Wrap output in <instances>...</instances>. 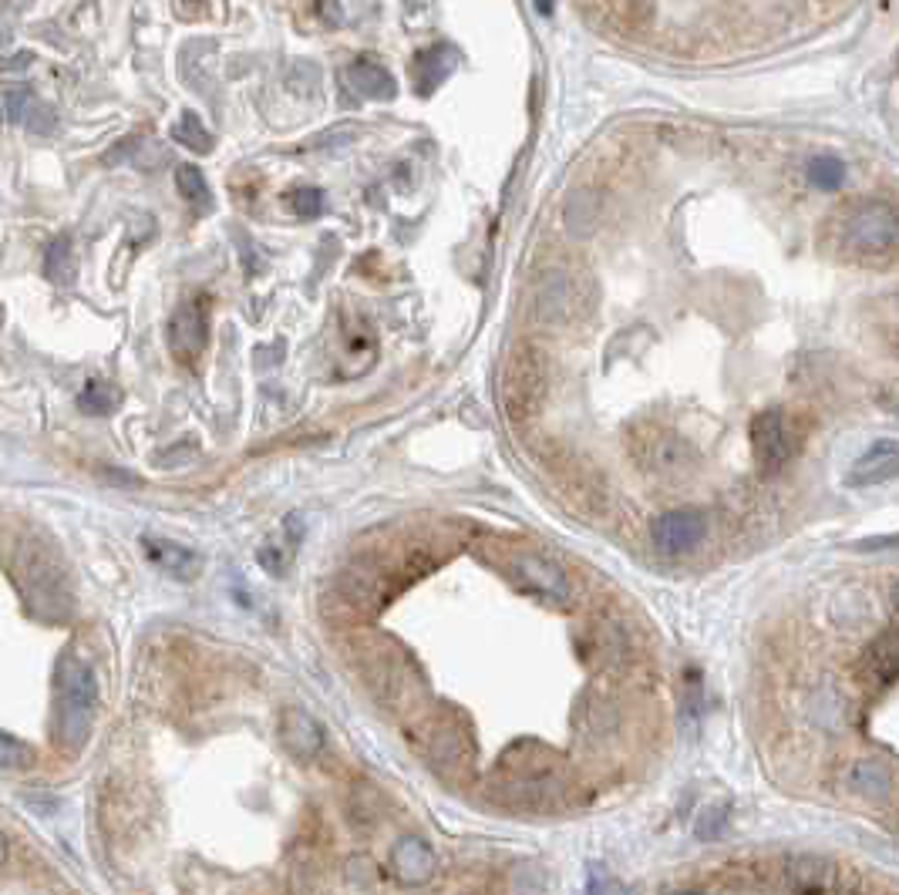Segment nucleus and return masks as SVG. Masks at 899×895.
I'll return each instance as SVG.
<instances>
[{
    "label": "nucleus",
    "instance_id": "f257e3e1",
    "mask_svg": "<svg viewBox=\"0 0 899 895\" xmlns=\"http://www.w3.org/2000/svg\"><path fill=\"white\" fill-rule=\"evenodd\" d=\"M14 579H18V590L24 596V606L41 616V619H68L75 603H71V586H68V575H65V566L55 559L47 546H37V542H24L14 556Z\"/></svg>",
    "mask_w": 899,
    "mask_h": 895
},
{
    "label": "nucleus",
    "instance_id": "f03ea898",
    "mask_svg": "<svg viewBox=\"0 0 899 895\" xmlns=\"http://www.w3.org/2000/svg\"><path fill=\"white\" fill-rule=\"evenodd\" d=\"M55 680H58V737L65 748L78 751L85 748L91 734V720L98 707V680L91 667L71 653L58 660Z\"/></svg>",
    "mask_w": 899,
    "mask_h": 895
},
{
    "label": "nucleus",
    "instance_id": "7ed1b4c3",
    "mask_svg": "<svg viewBox=\"0 0 899 895\" xmlns=\"http://www.w3.org/2000/svg\"><path fill=\"white\" fill-rule=\"evenodd\" d=\"M842 243L856 256H886V253H892L896 243H899V209L883 202V199L859 202L853 213L845 216Z\"/></svg>",
    "mask_w": 899,
    "mask_h": 895
},
{
    "label": "nucleus",
    "instance_id": "20e7f679",
    "mask_svg": "<svg viewBox=\"0 0 899 895\" xmlns=\"http://www.w3.org/2000/svg\"><path fill=\"white\" fill-rule=\"evenodd\" d=\"M752 448L765 471H778L796 455V432L781 411H762L752 417Z\"/></svg>",
    "mask_w": 899,
    "mask_h": 895
},
{
    "label": "nucleus",
    "instance_id": "39448f33",
    "mask_svg": "<svg viewBox=\"0 0 899 895\" xmlns=\"http://www.w3.org/2000/svg\"><path fill=\"white\" fill-rule=\"evenodd\" d=\"M209 340V306L206 300H192V303H182L173 317H169V327H166V344H169V354L179 360V363H192L202 347Z\"/></svg>",
    "mask_w": 899,
    "mask_h": 895
},
{
    "label": "nucleus",
    "instance_id": "423d86ee",
    "mask_svg": "<svg viewBox=\"0 0 899 895\" xmlns=\"http://www.w3.org/2000/svg\"><path fill=\"white\" fill-rule=\"evenodd\" d=\"M546 394V367L543 357H536L533 350H522L506 374V404L512 414H525L533 411Z\"/></svg>",
    "mask_w": 899,
    "mask_h": 895
},
{
    "label": "nucleus",
    "instance_id": "0eeeda50",
    "mask_svg": "<svg viewBox=\"0 0 899 895\" xmlns=\"http://www.w3.org/2000/svg\"><path fill=\"white\" fill-rule=\"evenodd\" d=\"M512 575H515V583L525 593H533V596H543L550 603H569L573 600L569 575L556 562L543 559V556H515L512 559Z\"/></svg>",
    "mask_w": 899,
    "mask_h": 895
},
{
    "label": "nucleus",
    "instance_id": "6e6552de",
    "mask_svg": "<svg viewBox=\"0 0 899 895\" xmlns=\"http://www.w3.org/2000/svg\"><path fill=\"white\" fill-rule=\"evenodd\" d=\"M708 533V522L701 512H691V508H677V512H664L657 522H654V546L664 552V556H680L687 549H695Z\"/></svg>",
    "mask_w": 899,
    "mask_h": 895
},
{
    "label": "nucleus",
    "instance_id": "1a4fd4ad",
    "mask_svg": "<svg viewBox=\"0 0 899 895\" xmlns=\"http://www.w3.org/2000/svg\"><path fill=\"white\" fill-rule=\"evenodd\" d=\"M785 888L791 892H809V895H819V892H845L853 888L850 882L842 879V872L829 862V859H819V855H791L785 862Z\"/></svg>",
    "mask_w": 899,
    "mask_h": 895
},
{
    "label": "nucleus",
    "instance_id": "9d476101",
    "mask_svg": "<svg viewBox=\"0 0 899 895\" xmlns=\"http://www.w3.org/2000/svg\"><path fill=\"white\" fill-rule=\"evenodd\" d=\"M576 283L569 273L563 270H553L546 273L540 283H536V293H533V313H536V321L543 324H566L573 313H576Z\"/></svg>",
    "mask_w": 899,
    "mask_h": 895
},
{
    "label": "nucleus",
    "instance_id": "9b49d317",
    "mask_svg": "<svg viewBox=\"0 0 899 895\" xmlns=\"http://www.w3.org/2000/svg\"><path fill=\"white\" fill-rule=\"evenodd\" d=\"M896 676H899V626H889L886 634H879L866 647L859 660V680L869 691H883L889 683H896Z\"/></svg>",
    "mask_w": 899,
    "mask_h": 895
},
{
    "label": "nucleus",
    "instance_id": "f8f14e48",
    "mask_svg": "<svg viewBox=\"0 0 899 895\" xmlns=\"http://www.w3.org/2000/svg\"><path fill=\"white\" fill-rule=\"evenodd\" d=\"M899 479V445L896 441H876L866 455L853 461L845 471V485L850 489H873L883 482Z\"/></svg>",
    "mask_w": 899,
    "mask_h": 895
},
{
    "label": "nucleus",
    "instance_id": "ddd939ff",
    "mask_svg": "<svg viewBox=\"0 0 899 895\" xmlns=\"http://www.w3.org/2000/svg\"><path fill=\"white\" fill-rule=\"evenodd\" d=\"M277 734H280L284 748H287L293 758H300V761L317 758V754H321V748H324V727L317 724L307 711H300V707H287V711L280 714Z\"/></svg>",
    "mask_w": 899,
    "mask_h": 895
},
{
    "label": "nucleus",
    "instance_id": "4468645a",
    "mask_svg": "<svg viewBox=\"0 0 899 895\" xmlns=\"http://www.w3.org/2000/svg\"><path fill=\"white\" fill-rule=\"evenodd\" d=\"M391 872L404 882V885H421L435 875V852L425 838L418 835H404L395 841L391 849Z\"/></svg>",
    "mask_w": 899,
    "mask_h": 895
},
{
    "label": "nucleus",
    "instance_id": "2eb2a0df",
    "mask_svg": "<svg viewBox=\"0 0 899 895\" xmlns=\"http://www.w3.org/2000/svg\"><path fill=\"white\" fill-rule=\"evenodd\" d=\"M637 461H641L644 468H651V471H661V476H674V471H684L687 465L695 461V451L687 448L684 438L657 432V435H651L647 441H641Z\"/></svg>",
    "mask_w": 899,
    "mask_h": 895
},
{
    "label": "nucleus",
    "instance_id": "dca6fc26",
    "mask_svg": "<svg viewBox=\"0 0 899 895\" xmlns=\"http://www.w3.org/2000/svg\"><path fill=\"white\" fill-rule=\"evenodd\" d=\"M142 549L145 556L158 566L166 569L169 575L176 579H196L202 572V559L196 549L182 546V542H173V539H158V536H145L142 539Z\"/></svg>",
    "mask_w": 899,
    "mask_h": 895
},
{
    "label": "nucleus",
    "instance_id": "f3484780",
    "mask_svg": "<svg viewBox=\"0 0 899 895\" xmlns=\"http://www.w3.org/2000/svg\"><path fill=\"white\" fill-rule=\"evenodd\" d=\"M845 787L866 802H886L892 795V771L879 758H859L845 771Z\"/></svg>",
    "mask_w": 899,
    "mask_h": 895
},
{
    "label": "nucleus",
    "instance_id": "a211bd4d",
    "mask_svg": "<svg viewBox=\"0 0 899 895\" xmlns=\"http://www.w3.org/2000/svg\"><path fill=\"white\" fill-rule=\"evenodd\" d=\"M600 213H603V202H600L597 189H576V192H569V199L563 205L566 233L576 236V239H587L600 226Z\"/></svg>",
    "mask_w": 899,
    "mask_h": 895
},
{
    "label": "nucleus",
    "instance_id": "6ab92c4d",
    "mask_svg": "<svg viewBox=\"0 0 899 895\" xmlns=\"http://www.w3.org/2000/svg\"><path fill=\"white\" fill-rule=\"evenodd\" d=\"M347 85L360 98H371V101H388V98L398 94V81L391 78V71L381 68L378 61H367V58H357L347 68Z\"/></svg>",
    "mask_w": 899,
    "mask_h": 895
},
{
    "label": "nucleus",
    "instance_id": "aec40b11",
    "mask_svg": "<svg viewBox=\"0 0 899 895\" xmlns=\"http://www.w3.org/2000/svg\"><path fill=\"white\" fill-rule=\"evenodd\" d=\"M44 277L58 287L75 283V253H71V236H58L44 253Z\"/></svg>",
    "mask_w": 899,
    "mask_h": 895
},
{
    "label": "nucleus",
    "instance_id": "412c9836",
    "mask_svg": "<svg viewBox=\"0 0 899 895\" xmlns=\"http://www.w3.org/2000/svg\"><path fill=\"white\" fill-rule=\"evenodd\" d=\"M176 189L189 205L199 209V213H209V209H213V192H209V182H206L199 166H179L176 169Z\"/></svg>",
    "mask_w": 899,
    "mask_h": 895
},
{
    "label": "nucleus",
    "instance_id": "4be33fe9",
    "mask_svg": "<svg viewBox=\"0 0 899 895\" xmlns=\"http://www.w3.org/2000/svg\"><path fill=\"white\" fill-rule=\"evenodd\" d=\"M0 112H4V119L14 122V125H31L34 128V115H41L44 109L27 88H8V91H0Z\"/></svg>",
    "mask_w": 899,
    "mask_h": 895
},
{
    "label": "nucleus",
    "instance_id": "5701e85b",
    "mask_svg": "<svg viewBox=\"0 0 899 895\" xmlns=\"http://www.w3.org/2000/svg\"><path fill=\"white\" fill-rule=\"evenodd\" d=\"M119 404H122V394H119V388L109 384V381H88L85 391L78 394V407H81L85 414H95V417L112 414Z\"/></svg>",
    "mask_w": 899,
    "mask_h": 895
},
{
    "label": "nucleus",
    "instance_id": "b1692460",
    "mask_svg": "<svg viewBox=\"0 0 899 895\" xmlns=\"http://www.w3.org/2000/svg\"><path fill=\"white\" fill-rule=\"evenodd\" d=\"M173 138H176L179 145H186L189 152H196V155L213 152V135H209V128H206V125L199 122V115H192V112L179 115V122L173 125Z\"/></svg>",
    "mask_w": 899,
    "mask_h": 895
},
{
    "label": "nucleus",
    "instance_id": "393cba45",
    "mask_svg": "<svg viewBox=\"0 0 899 895\" xmlns=\"http://www.w3.org/2000/svg\"><path fill=\"white\" fill-rule=\"evenodd\" d=\"M809 179L819 189H839L845 182V166L835 155H819V159L809 163Z\"/></svg>",
    "mask_w": 899,
    "mask_h": 895
},
{
    "label": "nucleus",
    "instance_id": "a878e982",
    "mask_svg": "<svg viewBox=\"0 0 899 895\" xmlns=\"http://www.w3.org/2000/svg\"><path fill=\"white\" fill-rule=\"evenodd\" d=\"M31 761H34V751L24 741H18V737L0 730V768L18 771V768H27Z\"/></svg>",
    "mask_w": 899,
    "mask_h": 895
},
{
    "label": "nucleus",
    "instance_id": "bb28decb",
    "mask_svg": "<svg viewBox=\"0 0 899 895\" xmlns=\"http://www.w3.org/2000/svg\"><path fill=\"white\" fill-rule=\"evenodd\" d=\"M290 209L300 216V220H317L324 213V192L321 189H313V186H303L297 192H290Z\"/></svg>",
    "mask_w": 899,
    "mask_h": 895
},
{
    "label": "nucleus",
    "instance_id": "cd10ccee",
    "mask_svg": "<svg viewBox=\"0 0 899 895\" xmlns=\"http://www.w3.org/2000/svg\"><path fill=\"white\" fill-rule=\"evenodd\" d=\"M439 55H442V51H425V55L418 58V81H421V91H425V94H429V88H435L452 71V61L439 65Z\"/></svg>",
    "mask_w": 899,
    "mask_h": 895
},
{
    "label": "nucleus",
    "instance_id": "c85d7f7f",
    "mask_svg": "<svg viewBox=\"0 0 899 895\" xmlns=\"http://www.w3.org/2000/svg\"><path fill=\"white\" fill-rule=\"evenodd\" d=\"M724 808H708L701 818H698V838H718L721 835V828H724Z\"/></svg>",
    "mask_w": 899,
    "mask_h": 895
},
{
    "label": "nucleus",
    "instance_id": "c756f323",
    "mask_svg": "<svg viewBox=\"0 0 899 895\" xmlns=\"http://www.w3.org/2000/svg\"><path fill=\"white\" fill-rule=\"evenodd\" d=\"M259 566L267 569V572H274V575H280V572H284V552H280L277 546L267 542V546L259 549Z\"/></svg>",
    "mask_w": 899,
    "mask_h": 895
},
{
    "label": "nucleus",
    "instance_id": "7c9ffc66",
    "mask_svg": "<svg viewBox=\"0 0 899 895\" xmlns=\"http://www.w3.org/2000/svg\"><path fill=\"white\" fill-rule=\"evenodd\" d=\"M856 549H866V552L899 549V536H873V539H863V542H856Z\"/></svg>",
    "mask_w": 899,
    "mask_h": 895
},
{
    "label": "nucleus",
    "instance_id": "2f4dec72",
    "mask_svg": "<svg viewBox=\"0 0 899 895\" xmlns=\"http://www.w3.org/2000/svg\"><path fill=\"white\" fill-rule=\"evenodd\" d=\"M4 862H8V835L0 831V865H4Z\"/></svg>",
    "mask_w": 899,
    "mask_h": 895
},
{
    "label": "nucleus",
    "instance_id": "473e14b6",
    "mask_svg": "<svg viewBox=\"0 0 899 895\" xmlns=\"http://www.w3.org/2000/svg\"><path fill=\"white\" fill-rule=\"evenodd\" d=\"M536 8H540L543 14H550V11H553V0H536Z\"/></svg>",
    "mask_w": 899,
    "mask_h": 895
},
{
    "label": "nucleus",
    "instance_id": "72a5a7b5",
    "mask_svg": "<svg viewBox=\"0 0 899 895\" xmlns=\"http://www.w3.org/2000/svg\"><path fill=\"white\" fill-rule=\"evenodd\" d=\"M892 606H896V609H899V583H896V586H892Z\"/></svg>",
    "mask_w": 899,
    "mask_h": 895
},
{
    "label": "nucleus",
    "instance_id": "f704fd0d",
    "mask_svg": "<svg viewBox=\"0 0 899 895\" xmlns=\"http://www.w3.org/2000/svg\"><path fill=\"white\" fill-rule=\"evenodd\" d=\"M896 417H899V401H896Z\"/></svg>",
    "mask_w": 899,
    "mask_h": 895
}]
</instances>
